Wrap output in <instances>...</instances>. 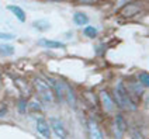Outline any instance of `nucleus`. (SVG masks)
<instances>
[{
    "label": "nucleus",
    "mask_w": 149,
    "mask_h": 139,
    "mask_svg": "<svg viewBox=\"0 0 149 139\" xmlns=\"http://www.w3.org/2000/svg\"><path fill=\"white\" fill-rule=\"evenodd\" d=\"M7 10L8 11H11L14 17H16L17 20L20 21V23H25V20H27V16H25V11L23 8L20 7V6H14V4H10L7 6Z\"/></svg>",
    "instance_id": "nucleus-9"
},
{
    "label": "nucleus",
    "mask_w": 149,
    "mask_h": 139,
    "mask_svg": "<svg viewBox=\"0 0 149 139\" xmlns=\"http://www.w3.org/2000/svg\"><path fill=\"white\" fill-rule=\"evenodd\" d=\"M94 0H77V3L79 4H91Z\"/></svg>",
    "instance_id": "nucleus-22"
},
{
    "label": "nucleus",
    "mask_w": 149,
    "mask_h": 139,
    "mask_svg": "<svg viewBox=\"0 0 149 139\" xmlns=\"http://www.w3.org/2000/svg\"><path fill=\"white\" fill-rule=\"evenodd\" d=\"M6 113H7V110H6V108H3V110H0V117H3V115L6 114Z\"/></svg>",
    "instance_id": "nucleus-24"
},
{
    "label": "nucleus",
    "mask_w": 149,
    "mask_h": 139,
    "mask_svg": "<svg viewBox=\"0 0 149 139\" xmlns=\"http://www.w3.org/2000/svg\"><path fill=\"white\" fill-rule=\"evenodd\" d=\"M73 21L76 25H79V27H83V25H87L89 24V17L86 16L84 13L82 11H76L73 14Z\"/></svg>",
    "instance_id": "nucleus-10"
},
{
    "label": "nucleus",
    "mask_w": 149,
    "mask_h": 139,
    "mask_svg": "<svg viewBox=\"0 0 149 139\" xmlns=\"http://www.w3.org/2000/svg\"><path fill=\"white\" fill-rule=\"evenodd\" d=\"M99 98H100V103H101V107L104 108L106 113H113L116 110V101L113 96L108 93L107 90H101L99 93Z\"/></svg>",
    "instance_id": "nucleus-6"
},
{
    "label": "nucleus",
    "mask_w": 149,
    "mask_h": 139,
    "mask_svg": "<svg viewBox=\"0 0 149 139\" xmlns=\"http://www.w3.org/2000/svg\"><path fill=\"white\" fill-rule=\"evenodd\" d=\"M65 101H66L70 108H74L76 107V98H74V93L72 90V87L66 84V91H65Z\"/></svg>",
    "instance_id": "nucleus-11"
},
{
    "label": "nucleus",
    "mask_w": 149,
    "mask_h": 139,
    "mask_svg": "<svg viewBox=\"0 0 149 139\" xmlns=\"http://www.w3.org/2000/svg\"><path fill=\"white\" fill-rule=\"evenodd\" d=\"M113 98L116 101V106L121 110H125V111H135L136 110V104L134 101V98L130 96V93L127 90V86H125L123 82H118L114 89V94H113Z\"/></svg>",
    "instance_id": "nucleus-1"
},
{
    "label": "nucleus",
    "mask_w": 149,
    "mask_h": 139,
    "mask_svg": "<svg viewBox=\"0 0 149 139\" xmlns=\"http://www.w3.org/2000/svg\"><path fill=\"white\" fill-rule=\"evenodd\" d=\"M40 103H41L40 100H33V101L28 103V108H30V110H41Z\"/></svg>",
    "instance_id": "nucleus-19"
},
{
    "label": "nucleus",
    "mask_w": 149,
    "mask_h": 139,
    "mask_svg": "<svg viewBox=\"0 0 149 139\" xmlns=\"http://www.w3.org/2000/svg\"><path fill=\"white\" fill-rule=\"evenodd\" d=\"M132 139H143L142 132H139L138 129H134L132 131Z\"/></svg>",
    "instance_id": "nucleus-20"
},
{
    "label": "nucleus",
    "mask_w": 149,
    "mask_h": 139,
    "mask_svg": "<svg viewBox=\"0 0 149 139\" xmlns=\"http://www.w3.org/2000/svg\"><path fill=\"white\" fill-rule=\"evenodd\" d=\"M131 0H118V6H125L127 3H130Z\"/></svg>",
    "instance_id": "nucleus-23"
},
{
    "label": "nucleus",
    "mask_w": 149,
    "mask_h": 139,
    "mask_svg": "<svg viewBox=\"0 0 149 139\" xmlns=\"http://www.w3.org/2000/svg\"><path fill=\"white\" fill-rule=\"evenodd\" d=\"M87 132H89V139H104L99 124L96 122L94 120H89V122H87Z\"/></svg>",
    "instance_id": "nucleus-8"
},
{
    "label": "nucleus",
    "mask_w": 149,
    "mask_h": 139,
    "mask_svg": "<svg viewBox=\"0 0 149 139\" xmlns=\"http://www.w3.org/2000/svg\"><path fill=\"white\" fill-rule=\"evenodd\" d=\"M48 1H59V0H48Z\"/></svg>",
    "instance_id": "nucleus-25"
},
{
    "label": "nucleus",
    "mask_w": 149,
    "mask_h": 139,
    "mask_svg": "<svg viewBox=\"0 0 149 139\" xmlns=\"http://www.w3.org/2000/svg\"><path fill=\"white\" fill-rule=\"evenodd\" d=\"M83 34H84L87 38H96V37H97V28L93 27V25H86L84 30H83Z\"/></svg>",
    "instance_id": "nucleus-16"
},
{
    "label": "nucleus",
    "mask_w": 149,
    "mask_h": 139,
    "mask_svg": "<svg viewBox=\"0 0 149 139\" xmlns=\"http://www.w3.org/2000/svg\"><path fill=\"white\" fill-rule=\"evenodd\" d=\"M0 79H1V76H0Z\"/></svg>",
    "instance_id": "nucleus-26"
},
{
    "label": "nucleus",
    "mask_w": 149,
    "mask_h": 139,
    "mask_svg": "<svg viewBox=\"0 0 149 139\" xmlns=\"http://www.w3.org/2000/svg\"><path fill=\"white\" fill-rule=\"evenodd\" d=\"M40 45L45 47V48L51 49H62L65 48V45L59 41H51V40H40Z\"/></svg>",
    "instance_id": "nucleus-12"
},
{
    "label": "nucleus",
    "mask_w": 149,
    "mask_h": 139,
    "mask_svg": "<svg viewBox=\"0 0 149 139\" xmlns=\"http://www.w3.org/2000/svg\"><path fill=\"white\" fill-rule=\"evenodd\" d=\"M14 35L13 34H6V33H0V40H13Z\"/></svg>",
    "instance_id": "nucleus-21"
},
{
    "label": "nucleus",
    "mask_w": 149,
    "mask_h": 139,
    "mask_svg": "<svg viewBox=\"0 0 149 139\" xmlns=\"http://www.w3.org/2000/svg\"><path fill=\"white\" fill-rule=\"evenodd\" d=\"M33 84H34V89L37 91L38 98H40L41 103L48 104V106L56 103V96H55V93H54V90L51 89V86L45 82L44 79H41V77H35Z\"/></svg>",
    "instance_id": "nucleus-2"
},
{
    "label": "nucleus",
    "mask_w": 149,
    "mask_h": 139,
    "mask_svg": "<svg viewBox=\"0 0 149 139\" xmlns=\"http://www.w3.org/2000/svg\"><path fill=\"white\" fill-rule=\"evenodd\" d=\"M33 25H34V28H35V30H38V31H41V33L47 31V30H49V21H48V20H45V18L34 21Z\"/></svg>",
    "instance_id": "nucleus-14"
},
{
    "label": "nucleus",
    "mask_w": 149,
    "mask_h": 139,
    "mask_svg": "<svg viewBox=\"0 0 149 139\" xmlns=\"http://www.w3.org/2000/svg\"><path fill=\"white\" fill-rule=\"evenodd\" d=\"M127 90H128V93H130L131 97H132V94H135L136 97H142V94H143V87H142L138 82L131 83V87L127 89Z\"/></svg>",
    "instance_id": "nucleus-13"
},
{
    "label": "nucleus",
    "mask_w": 149,
    "mask_h": 139,
    "mask_svg": "<svg viewBox=\"0 0 149 139\" xmlns=\"http://www.w3.org/2000/svg\"><path fill=\"white\" fill-rule=\"evenodd\" d=\"M0 54L4 55V56H11L14 54V47L7 45V44H1L0 45Z\"/></svg>",
    "instance_id": "nucleus-15"
},
{
    "label": "nucleus",
    "mask_w": 149,
    "mask_h": 139,
    "mask_svg": "<svg viewBox=\"0 0 149 139\" xmlns=\"http://www.w3.org/2000/svg\"><path fill=\"white\" fill-rule=\"evenodd\" d=\"M142 11V4L139 1H130L125 6L120 8V16L125 18H131V17L139 14Z\"/></svg>",
    "instance_id": "nucleus-5"
},
{
    "label": "nucleus",
    "mask_w": 149,
    "mask_h": 139,
    "mask_svg": "<svg viewBox=\"0 0 149 139\" xmlns=\"http://www.w3.org/2000/svg\"><path fill=\"white\" fill-rule=\"evenodd\" d=\"M49 128L59 139H68V129L61 118L52 117L49 120Z\"/></svg>",
    "instance_id": "nucleus-4"
},
{
    "label": "nucleus",
    "mask_w": 149,
    "mask_h": 139,
    "mask_svg": "<svg viewBox=\"0 0 149 139\" xmlns=\"http://www.w3.org/2000/svg\"><path fill=\"white\" fill-rule=\"evenodd\" d=\"M138 83L141 84L142 87H148L149 86V74L148 72H141L138 74Z\"/></svg>",
    "instance_id": "nucleus-17"
},
{
    "label": "nucleus",
    "mask_w": 149,
    "mask_h": 139,
    "mask_svg": "<svg viewBox=\"0 0 149 139\" xmlns=\"http://www.w3.org/2000/svg\"><path fill=\"white\" fill-rule=\"evenodd\" d=\"M37 131H38V133L41 135L42 138H45V139L51 138L49 124L47 122V120H45L44 117H38V118H37Z\"/></svg>",
    "instance_id": "nucleus-7"
},
{
    "label": "nucleus",
    "mask_w": 149,
    "mask_h": 139,
    "mask_svg": "<svg viewBox=\"0 0 149 139\" xmlns=\"http://www.w3.org/2000/svg\"><path fill=\"white\" fill-rule=\"evenodd\" d=\"M127 131V122H125L124 117L121 114H117L111 122V132H113V136L116 139H123L124 136V132Z\"/></svg>",
    "instance_id": "nucleus-3"
},
{
    "label": "nucleus",
    "mask_w": 149,
    "mask_h": 139,
    "mask_svg": "<svg viewBox=\"0 0 149 139\" xmlns=\"http://www.w3.org/2000/svg\"><path fill=\"white\" fill-rule=\"evenodd\" d=\"M27 107H28V101H27V98L20 97V100H18V111H20L21 114H24L25 111H27Z\"/></svg>",
    "instance_id": "nucleus-18"
}]
</instances>
